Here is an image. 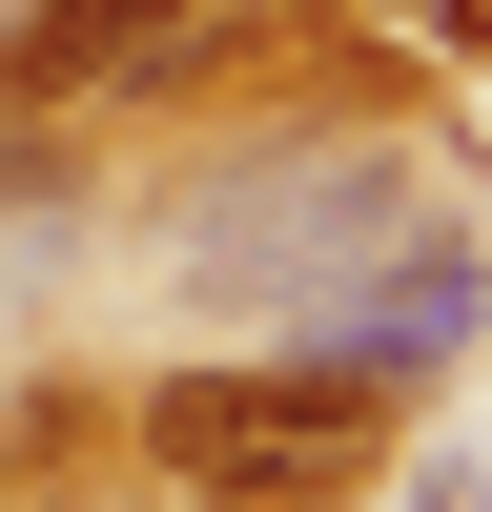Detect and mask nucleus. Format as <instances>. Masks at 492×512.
Listing matches in <instances>:
<instances>
[{
	"label": "nucleus",
	"mask_w": 492,
	"mask_h": 512,
	"mask_svg": "<svg viewBox=\"0 0 492 512\" xmlns=\"http://www.w3.org/2000/svg\"><path fill=\"white\" fill-rule=\"evenodd\" d=\"M144 431H164V472H205V492H328L369 451V390L349 369H308V390H287V369H185Z\"/></svg>",
	"instance_id": "1"
},
{
	"label": "nucleus",
	"mask_w": 492,
	"mask_h": 512,
	"mask_svg": "<svg viewBox=\"0 0 492 512\" xmlns=\"http://www.w3.org/2000/svg\"><path fill=\"white\" fill-rule=\"evenodd\" d=\"M144 41H185V0H41V21L0 41V103H82V82H123Z\"/></svg>",
	"instance_id": "2"
}]
</instances>
